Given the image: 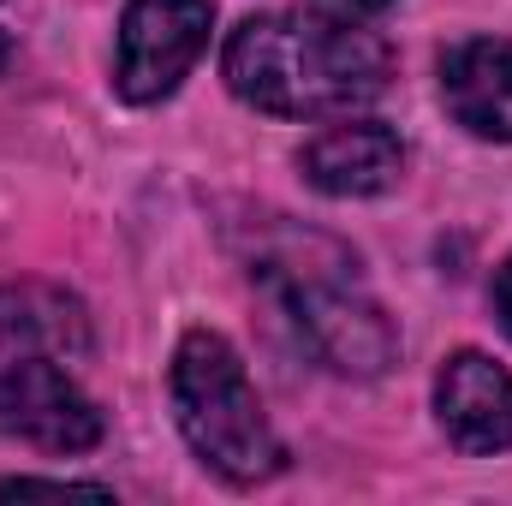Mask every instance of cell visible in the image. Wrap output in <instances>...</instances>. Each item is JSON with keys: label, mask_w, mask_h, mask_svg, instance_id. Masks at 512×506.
<instances>
[{"label": "cell", "mask_w": 512, "mask_h": 506, "mask_svg": "<svg viewBox=\"0 0 512 506\" xmlns=\"http://www.w3.org/2000/svg\"><path fill=\"white\" fill-rule=\"evenodd\" d=\"M304 179L322 197H382L387 185L405 173V143L382 120H352L340 114V126L316 131L298 149Z\"/></svg>", "instance_id": "52a82bcc"}, {"label": "cell", "mask_w": 512, "mask_h": 506, "mask_svg": "<svg viewBox=\"0 0 512 506\" xmlns=\"http://www.w3.org/2000/svg\"><path fill=\"white\" fill-rule=\"evenodd\" d=\"M0 495H96V501H108L114 489L108 483H78V477H6Z\"/></svg>", "instance_id": "9c48e42d"}, {"label": "cell", "mask_w": 512, "mask_h": 506, "mask_svg": "<svg viewBox=\"0 0 512 506\" xmlns=\"http://www.w3.org/2000/svg\"><path fill=\"white\" fill-rule=\"evenodd\" d=\"M435 417L459 453H507L512 370H501L489 352H453L435 376Z\"/></svg>", "instance_id": "8992f818"}, {"label": "cell", "mask_w": 512, "mask_h": 506, "mask_svg": "<svg viewBox=\"0 0 512 506\" xmlns=\"http://www.w3.org/2000/svg\"><path fill=\"white\" fill-rule=\"evenodd\" d=\"M328 12H346V18H370V12H382V6H393V0H322Z\"/></svg>", "instance_id": "8fae6325"}, {"label": "cell", "mask_w": 512, "mask_h": 506, "mask_svg": "<svg viewBox=\"0 0 512 506\" xmlns=\"http://www.w3.org/2000/svg\"><path fill=\"white\" fill-rule=\"evenodd\" d=\"M6 54H12V42H6V30H0V66H6Z\"/></svg>", "instance_id": "7c38bea8"}, {"label": "cell", "mask_w": 512, "mask_h": 506, "mask_svg": "<svg viewBox=\"0 0 512 506\" xmlns=\"http://www.w3.org/2000/svg\"><path fill=\"white\" fill-rule=\"evenodd\" d=\"M256 280L280 298L298 340L334 376H382L393 364V322L358 280V256L316 233H274L256 251Z\"/></svg>", "instance_id": "3957f363"}, {"label": "cell", "mask_w": 512, "mask_h": 506, "mask_svg": "<svg viewBox=\"0 0 512 506\" xmlns=\"http://www.w3.org/2000/svg\"><path fill=\"white\" fill-rule=\"evenodd\" d=\"M173 417L191 441V453L233 489H256L286 465V447L256 399L245 358L215 334L191 328L173 352Z\"/></svg>", "instance_id": "277c9868"}, {"label": "cell", "mask_w": 512, "mask_h": 506, "mask_svg": "<svg viewBox=\"0 0 512 506\" xmlns=\"http://www.w3.org/2000/svg\"><path fill=\"white\" fill-rule=\"evenodd\" d=\"M209 24H215V0H126L114 90L137 108L173 96L179 78L209 48Z\"/></svg>", "instance_id": "5b68a950"}, {"label": "cell", "mask_w": 512, "mask_h": 506, "mask_svg": "<svg viewBox=\"0 0 512 506\" xmlns=\"http://www.w3.org/2000/svg\"><path fill=\"white\" fill-rule=\"evenodd\" d=\"M495 316H501V328L512 334V256H507V268L495 274Z\"/></svg>", "instance_id": "30bf717a"}, {"label": "cell", "mask_w": 512, "mask_h": 506, "mask_svg": "<svg viewBox=\"0 0 512 506\" xmlns=\"http://www.w3.org/2000/svg\"><path fill=\"white\" fill-rule=\"evenodd\" d=\"M227 90L274 120H328L370 108L393 78L387 36L346 12H256L227 36Z\"/></svg>", "instance_id": "6da1fadb"}, {"label": "cell", "mask_w": 512, "mask_h": 506, "mask_svg": "<svg viewBox=\"0 0 512 506\" xmlns=\"http://www.w3.org/2000/svg\"><path fill=\"white\" fill-rule=\"evenodd\" d=\"M90 358V316L66 286H0V435L42 453H84L102 441V411L78 387Z\"/></svg>", "instance_id": "7a4b0ae2"}, {"label": "cell", "mask_w": 512, "mask_h": 506, "mask_svg": "<svg viewBox=\"0 0 512 506\" xmlns=\"http://www.w3.org/2000/svg\"><path fill=\"white\" fill-rule=\"evenodd\" d=\"M441 96H447V114L471 137L512 143V42L501 36L459 42L441 60Z\"/></svg>", "instance_id": "ba28073f"}]
</instances>
